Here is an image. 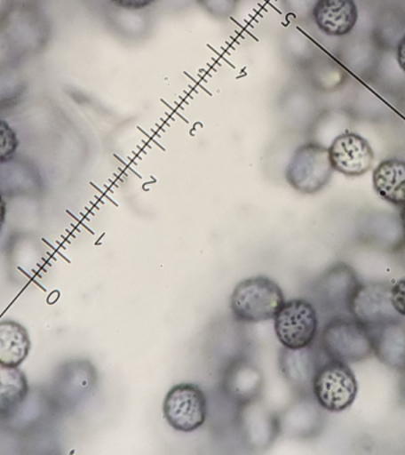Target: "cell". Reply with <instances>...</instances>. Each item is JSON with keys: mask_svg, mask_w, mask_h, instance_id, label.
Instances as JSON below:
<instances>
[{"mask_svg": "<svg viewBox=\"0 0 405 455\" xmlns=\"http://www.w3.org/2000/svg\"><path fill=\"white\" fill-rule=\"evenodd\" d=\"M369 332L379 362L393 371L405 372V323L393 319L371 327Z\"/></svg>", "mask_w": 405, "mask_h": 455, "instance_id": "17", "label": "cell"}, {"mask_svg": "<svg viewBox=\"0 0 405 455\" xmlns=\"http://www.w3.org/2000/svg\"><path fill=\"white\" fill-rule=\"evenodd\" d=\"M28 91V82L14 64H0V108L16 106Z\"/></svg>", "mask_w": 405, "mask_h": 455, "instance_id": "22", "label": "cell"}, {"mask_svg": "<svg viewBox=\"0 0 405 455\" xmlns=\"http://www.w3.org/2000/svg\"><path fill=\"white\" fill-rule=\"evenodd\" d=\"M401 226H403L404 236H405V205H403V209H401Z\"/></svg>", "mask_w": 405, "mask_h": 455, "instance_id": "30", "label": "cell"}, {"mask_svg": "<svg viewBox=\"0 0 405 455\" xmlns=\"http://www.w3.org/2000/svg\"><path fill=\"white\" fill-rule=\"evenodd\" d=\"M43 188L41 173L30 160L16 156L0 164V194L4 197H37Z\"/></svg>", "mask_w": 405, "mask_h": 455, "instance_id": "15", "label": "cell"}, {"mask_svg": "<svg viewBox=\"0 0 405 455\" xmlns=\"http://www.w3.org/2000/svg\"><path fill=\"white\" fill-rule=\"evenodd\" d=\"M312 16L323 34L343 37L353 30L359 12L354 0H316Z\"/></svg>", "mask_w": 405, "mask_h": 455, "instance_id": "18", "label": "cell"}, {"mask_svg": "<svg viewBox=\"0 0 405 455\" xmlns=\"http://www.w3.org/2000/svg\"><path fill=\"white\" fill-rule=\"evenodd\" d=\"M318 326V312L314 305L305 299L284 302L274 318L277 339L288 348H302L314 344Z\"/></svg>", "mask_w": 405, "mask_h": 455, "instance_id": "8", "label": "cell"}, {"mask_svg": "<svg viewBox=\"0 0 405 455\" xmlns=\"http://www.w3.org/2000/svg\"><path fill=\"white\" fill-rule=\"evenodd\" d=\"M334 172L347 177H359L371 170L375 153L371 145L354 132L338 135L329 148Z\"/></svg>", "mask_w": 405, "mask_h": 455, "instance_id": "13", "label": "cell"}, {"mask_svg": "<svg viewBox=\"0 0 405 455\" xmlns=\"http://www.w3.org/2000/svg\"><path fill=\"white\" fill-rule=\"evenodd\" d=\"M320 347L327 358L346 364L364 362L373 354L368 327L352 316L330 319L320 334Z\"/></svg>", "mask_w": 405, "mask_h": 455, "instance_id": "2", "label": "cell"}, {"mask_svg": "<svg viewBox=\"0 0 405 455\" xmlns=\"http://www.w3.org/2000/svg\"><path fill=\"white\" fill-rule=\"evenodd\" d=\"M31 350L30 334L14 320L0 322V366L20 368Z\"/></svg>", "mask_w": 405, "mask_h": 455, "instance_id": "21", "label": "cell"}, {"mask_svg": "<svg viewBox=\"0 0 405 455\" xmlns=\"http://www.w3.org/2000/svg\"><path fill=\"white\" fill-rule=\"evenodd\" d=\"M322 411L314 396H297L279 414L280 434L298 440L318 436L325 422Z\"/></svg>", "mask_w": 405, "mask_h": 455, "instance_id": "14", "label": "cell"}, {"mask_svg": "<svg viewBox=\"0 0 405 455\" xmlns=\"http://www.w3.org/2000/svg\"><path fill=\"white\" fill-rule=\"evenodd\" d=\"M163 419L174 430L192 433L204 426L208 418V400L195 383L176 384L167 391L163 403Z\"/></svg>", "mask_w": 405, "mask_h": 455, "instance_id": "7", "label": "cell"}, {"mask_svg": "<svg viewBox=\"0 0 405 455\" xmlns=\"http://www.w3.org/2000/svg\"><path fill=\"white\" fill-rule=\"evenodd\" d=\"M357 394V379L346 363L329 359L320 366L313 382V396L323 411H346Z\"/></svg>", "mask_w": 405, "mask_h": 455, "instance_id": "6", "label": "cell"}, {"mask_svg": "<svg viewBox=\"0 0 405 455\" xmlns=\"http://www.w3.org/2000/svg\"><path fill=\"white\" fill-rule=\"evenodd\" d=\"M348 313L368 329L400 319L391 302V286L385 283L359 284L351 299Z\"/></svg>", "mask_w": 405, "mask_h": 455, "instance_id": "11", "label": "cell"}, {"mask_svg": "<svg viewBox=\"0 0 405 455\" xmlns=\"http://www.w3.org/2000/svg\"><path fill=\"white\" fill-rule=\"evenodd\" d=\"M334 173L329 148L309 141L298 146L287 164L284 177L293 190L315 195L329 185Z\"/></svg>", "mask_w": 405, "mask_h": 455, "instance_id": "3", "label": "cell"}, {"mask_svg": "<svg viewBox=\"0 0 405 455\" xmlns=\"http://www.w3.org/2000/svg\"><path fill=\"white\" fill-rule=\"evenodd\" d=\"M286 298L279 283L268 276L242 280L230 297V309L240 323H258L275 318Z\"/></svg>", "mask_w": 405, "mask_h": 455, "instance_id": "1", "label": "cell"}, {"mask_svg": "<svg viewBox=\"0 0 405 455\" xmlns=\"http://www.w3.org/2000/svg\"><path fill=\"white\" fill-rule=\"evenodd\" d=\"M391 302L397 315L405 318V277L391 286Z\"/></svg>", "mask_w": 405, "mask_h": 455, "instance_id": "25", "label": "cell"}, {"mask_svg": "<svg viewBox=\"0 0 405 455\" xmlns=\"http://www.w3.org/2000/svg\"><path fill=\"white\" fill-rule=\"evenodd\" d=\"M401 400L403 401V403L405 405V372L403 379H401Z\"/></svg>", "mask_w": 405, "mask_h": 455, "instance_id": "29", "label": "cell"}, {"mask_svg": "<svg viewBox=\"0 0 405 455\" xmlns=\"http://www.w3.org/2000/svg\"><path fill=\"white\" fill-rule=\"evenodd\" d=\"M261 370L248 359L238 358L230 363L222 379L226 396L238 405L259 400L263 391Z\"/></svg>", "mask_w": 405, "mask_h": 455, "instance_id": "16", "label": "cell"}, {"mask_svg": "<svg viewBox=\"0 0 405 455\" xmlns=\"http://www.w3.org/2000/svg\"><path fill=\"white\" fill-rule=\"evenodd\" d=\"M359 284L357 273L351 266L336 263L314 281L312 297L323 311L348 313L351 299Z\"/></svg>", "mask_w": 405, "mask_h": 455, "instance_id": "9", "label": "cell"}, {"mask_svg": "<svg viewBox=\"0 0 405 455\" xmlns=\"http://www.w3.org/2000/svg\"><path fill=\"white\" fill-rule=\"evenodd\" d=\"M373 188L380 198L397 206L405 205V162L386 159L372 173Z\"/></svg>", "mask_w": 405, "mask_h": 455, "instance_id": "20", "label": "cell"}, {"mask_svg": "<svg viewBox=\"0 0 405 455\" xmlns=\"http://www.w3.org/2000/svg\"><path fill=\"white\" fill-rule=\"evenodd\" d=\"M30 395L27 375L20 368L0 366V422L10 423Z\"/></svg>", "mask_w": 405, "mask_h": 455, "instance_id": "19", "label": "cell"}, {"mask_svg": "<svg viewBox=\"0 0 405 455\" xmlns=\"http://www.w3.org/2000/svg\"><path fill=\"white\" fill-rule=\"evenodd\" d=\"M117 9L124 11H141L153 5L156 0H109Z\"/></svg>", "mask_w": 405, "mask_h": 455, "instance_id": "26", "label": "cell"}, {"mask_svg": "<svg viewBox=\"0 0 405 455\" xmlns=\"http://www.w3.org/2000/svg\"><path fill=\"white\" fill-rule=\"evenodd\" d=\"M279 370L284 382L297 396H313V382L322 363L314 344L302 348L282 347L279 351Z\"/></svg>", "mask_w": 405, "mask_h": 455, "instance_id": "12", "label": "cell"}, {"mask_svg": "<svg viewBox=\"0 0 405 455\" xmlns=\"http://www.w3.org/2000/svg\"><path fill=\"white\" fill-rule=\"evenodd\" d=\"M20 137L6 120L0 117V164L9 162L20 149Z\"/></svg>", "mask_w": 405, "mask_h": 455, "instance_id": "23", "label": "cell"}, {"mask_svg": "<svg viewBox=\"0 0 405 455\" xmlns=\"http://www.w3.org/2000/svg\"><path fill=\"white\" fill-rule=\"evenodd\" d=\"M237 428L245 446L252 451L266 450L281 435L279 414L269 411L259 400L240 405Z\"/></svg>", "mask_w": 405, "mask_h": 455, "instance_id": "10", "label": "cell"}, {"mask_svg": "<svg viewBox=\"0 0 405 455\" xmlns=\"http://www.w3.org/2000/svg\"><path fill=\"white\" fill-rule=\"evenodd\" d=\"M397 62L400 64L401 69L405 73V35L401 38L397 45Z\"/></svg>", "mask_w": 405, "mask_h": 455, "instance_id": "27", "label": "cell"}, {"mask_svg": "<svg viewBox=\"0 0 405 455\" xmlns=\"http://www.w3.org/2000/svg\"><path fill=\"white\" fill-rule=\"evenodd\" d=\"M98 373L91 362L73 359L56 370L48 395L52 409L71 411L87 400L95 390Z\"/></svg>", "mask_w": 405, "mask_h": 455, "instance_id": "5", "label": "cell"}, {"mask_svg": "<svg viewBox=\"0 0 405 455\" xmlns=\"http://www.w3.org/2000/svg\"><path fill=\"white\" fill-rule=\"evenodd\" d=\"M405 256V255H404Z\"/></svg>", "mask_w": 405, "mask_h": 455, "instance_id": "31", "label": "cell"}, {"mask_svg": "<svg viewBox=\"0 0 405 455\" xmlns=\"http://www.w3.org/2000/svg\"><path fill=\"white\" fill-rule=\"evenodd\" d=\"M7 216V202L6 198L0 194V233H2L4 224L6 222Z\"/></svg>", "mask_w": 405, "mask_h": 455, "instance_id": "28", "label": "cell"}, {"mask_svg": "<svg viewBox=\"0 0 405 455\" xmlns=\"http://www.w3.org/2000/svg\"><path fill=\"white\" fill-rule=\"evenodd\" d=\"M49 28L45 20L34 10L12 9L0 23V42L11 55H36L48 44Z\"/></svg>", "mask_w": 405, "mask_h": 455, "instance_id": "4", "label": "cell"}, {"mask_svg": "<svg viewBox=\"0 0 405 455\" xmlns=\"http://www.w3.org/2000/svg\"><path fill=\"white\" fill-rule=\"evenodd\" d=\"M241 0H198L202 9L218 20H227L237 10Z\"/></svg>", "mask_w": 405, "mask_h": 455, "instance_id": "24", "label": "cell"}]
</instances>
